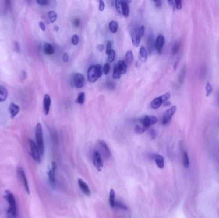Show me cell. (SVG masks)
Here are the masks:
<instances>
[{"label":"cell","instance_id":"obj_31","mask_svg":"<svg viewBox=\"0 0 219 218\" xmlns=\"http://www.w3.org/2000/svg\"><path fill=\"white\" fill-rule=\"evenodd\" d=\"M85 93H83V92L80 93L79 94V95H78V98H77L76 102L78 103H79V104H83L84 102H85Z\"/></svg>","mask_w":219,"mask_h":218},{"label":"cell","instance_id":"obj_1","mask_svg":"<svg viewBox=\"0 0 219 218\" xmlns=\"http://www.w3.org/2000/svg\"><path fill=\"white\" fill-rule=\"evenodd\" d=\"M101 66L99 64L90 66L88 70V73H87V77H88L89 81L92 83H95L97 79L101 76Z\"/></svg>","mask_w":219,"mask_h":218},{"label":"cell","instance_id":"obj_5","mask_svg":"<svg viewBox=\"0 0 219 218\" xmlns=\"http://www.w3.org/2000/svg\"><path fill=\"white\" fill-rule=\"evenodd\" d=\"M93 164L96 167L98 171H101L103 168V160L101 154L97 151H94L92 155Z\"/></svg>","mask_w":219,"mask_h":218},{"label":"cell","instance_id":"obj_24","mask_svg":"<svg viewBox=\"0 0 219 218\" xmlns=\"http://www.w3.org/2000/svg\"><path fill=\"white\" fill-rule=\"evenodd\" d=\"M117 65H118V69H119L121 74H124L126 72L127 65H126V63L125 62V61L120 60L119 61H118Z\"/></svg>","mask_w":219,"mask_h":218},{"label":"cell","instance_id":"obj_17","mask_svg":"<svg viewBox=\"0 0 219 218\" xmlns=\"http://www.w3.org/2000/svg\"><path fill=\"white\" fill-rule=\"evenodd\" d=\"M164 103L163 102L162 99L160 97H156L155 99H154L152 101V102H151V107L153 109H158V108H160L161 106V105Z\"/></svg>","mask_w":219,"mask_h":218},{"label":"cell","instance_id":"obj_38","mask_svg":"<svg viewBox=\"0 0 219 218\" xmlns=\"http://www.w3.org/2000/svg\"><path fill=\"white\" fill-rule=\"evenodd\" d=\"M110 69V67L109 64L106 63L104 65V67H103V72L104 73V74H106H106H108L109 73Z\"/></svg>","mask_w":219,"mask_h":218},{"label":"cell","instance_id":"obj_9","mask_svg":"<svg viewBox=\"0 0 219 218\" xmlns=\"http://www.w3.org/2000/svg\"><path fill=\"white\" fill-rule=\"evenodd\" d=\"M17 173H18L19 177L20 178L21 181L22 182V183H23V185L24 187V189H26V191H27V192L29 194V193H30V189H29L28 180H27V178H26V173H25L24 170L22 168H18Z\"/></svg>","mask_w":219,"mask_h":218},{"label":"cell","instance_id":"obj_49","mask_svg":"<svg viewBox=\"0 0 219 218\" xmlns=\"http://www.w3.org/2000/svg\"><path fill=\"white\" fill-rule=\"evenodd\" d=\"M97 49L100 52H102L104 50V46L103 44H100L97 46Z\"/></svg>","mask_w":219,"mask_h":218},{"label":"cell","instance_id":"obj_33","mask_svg":"<svg viewBox=\"0 0 219 218\" xmlns=\"http://www.w3.org/2000/svg\"><path fill=\"white\" fill-rule=\"evenodd\" d=\"M115 7L117 9V11L118 12V13L119 14H122V3H121V1H119V0H117L115 2Z\"/></svg>","mask_w":219,"mask_h":218},{"label":"cell","instance_id":"obj_44","mask_svg":"<svg viewBox=\"0 0 219 218\" xmlns=\"http://www.w3.org/2000/svg\"><path fill=\"white\" fill-rule=\"evenodd\" d=\"M14 50L16 53H19L20 50H21L19 44V43L17 42L14 43Z\"/></svg>","mask_w":219,"mask_h":218},{"label":"cell","instance_id":"obj_22","mask_svg":"<svg viewBox=\"0 0 219 218\" xmlns=\"http://www.w3.org/2000/svg\"><path fill=\"white\" fill-rule=\"evenodd\" d=\"M109 203L110 206L112 208H114L115 207V193L114 189H111L110 191V195H109Z\"/></svg>","mask_w":219,"mask_h":218},{"label":"cell","instance_id":"obj_43","mask_svg":"<svg viewBox=\"0 0 219 218\" xmlns=\"http://www.w3.org/2000/svg\"><path fill=\"white\" fill-rule=\"evenodd\" d=\"M104 8H105V4H104V3L103 1H102V0H101V1L99 2V11L103 12V11L104 10Z\"/></svg>","mask_w":219,"mask_h":218},{"label":"cell","instance_id":"obj_48","mask_svg":"<svg viewBox=\"0 0 219 218\" xmlns=\"http://www.w3.org/2000/svg\"><path fill=\"white\" fill-rule=\"evenodd\" d=\"M39 26H40L41 29L42 31H45L46 30V26H45L44 23L43 22H39Z\"/></svg>","mask_w":219,"mask_h":218},{"label":"cell","instance_id":"obj_26","mask_svg":"<svg viewBox=\"0 0 219 218\" xmlns=\"http://www.w3.org/2000/svg\"><path fill=\"white\" fill-rule=\"evenodd\" d=\"M48 17L49 22L51 23H53L56 21L57 19V15L56 12L54 11H49L48 13Z\"/></svg>","mask_w":219,"mask_h":218},{"label":"cell","instance_id":"obj_36","mask_svg":"<svg viewBox=\"0 0 219 218\" xmlns=\"http://www.w3.org/2000/svg\"><path fill=\"white\" fill-rule=\"evenodd\" d=\"M162 100H163V102H164V103L166 102L168 99H169V98L171 97V93L169 92H167L166 93H165V94H164L163 95L161 96Z\"/></svg>","mask_w":219,"mask_h":218},{"label":"cell","instance_id":"obj_30","mask_svg":"<svg viewBox=\"0 0 219 218\" xmlns=\"http://www.w3.org/2000/svg\"><path fill=\"white\" fill-rule=\"evenodd\" d=\"M133 60V54L131 51H128L126 54V63L129 64H131V62Z\"/></svg>","mask_w":219,"mask_h":218},{"label":"cell","instance_id":"obj_39","mask_svg":"<svg viewBox=\"0 0 219 218\" xmlns=\"http://www.w3.org/2000/svg\"><path fill=\"white\" fill-rule=\"evenodd\" d=\"M174 2H175V7H176V9L178 10H181V8H182V2L180 1V0H177V1Z\"/></svg>","mask_w":219,"mask_h":218},{"label":"cell","instance_id":"obj_54","mask_svg":"<svg viewBox=\"0 0 219 218\" xmlns=\"http://www.w3.org/2000/svg\"><path fill=\"white\" fill-rule=\"evenodd\" d=\"M54 29H55V30L56 31V32H58V29H59V28H58L57 26H55Z\"/></svg>","mask_w":219,"mask_h":218},{"label":"cell","instance_id":"obj_18","mask_svg":"<svg viewBox=\"0 0 219 218\" xmlns=\"http://www.w3.org/2000/svg\"><path fill=\"white\" fill-rule=\"evenodd\" d=\"M154 159H155L156 164L159 168L162 169V168H164L165 161H164V157L161 156V155H156Z\"/></svg>","mask_w":219,"mask_h":218},{"label":"cell","instance_id":"obj_20","mask_svg":"<svg viewBox=\"0 0 219 218\" xmlns=\"http://www.w3.org/2000/svg\"><path fill=\"white\" fill-rule=\"evenodd\" d=\"M44 51L46 54L51 55L55 53V49L50 43L44 42Z\"/></svg>","mask_w":219,"mask_h":218},{"label":"cell","instance_id":"obj_47","mask_svg":"<svg viewBox=\"0 0 219 218\" xmlns=\"http://www.w3.org/2000/svg\"><path fill=\"white\" fill-rule=\"evenodd\" d=\"M63 60L64 62H67L69 60V54L67 53H64L63 55Z\"/></svg>","mask_w":219,"mask_h":218},{"label":"cell","instance_id":"obj_2","mask_svg":"<svg viewBox=\"0 0 219 218\" xmlns=\"http://www.w3.org/2000/svg\"><path fill=\"white\" fill-rule=\"evenodd\" d=\"M35 137L37 145L39 148V150L41 152V155H44V138H43V131L42 125L40 123L37 124L36 130H35Z\"/></svg>","mask_w":219,"mask_h":218},{"label":"cell","instance_id":"obj_35","mask_svg":"<svg viewBox=\"0 0 219 218\" xmlns=\"http://www.w3.org/2000/svg\"><path fill=\"white\" fill-rule=\"evenodd\" d=\"M206 96L207 97L210 96L211 94V92H212V86H211V85L209 82L206 84Z\"/></svg>","mask_w":219,"mask_h":218},{"label":"cell","instance_id":"obj_11","mask_svg":"<svg viewBox=\"0 0 219 218\" xmlns=\"http://www.w3.org/2000/svg\"><path fill=\"white\" fill-rule=\"evenodd\" d=\"M51 99L50 96L48 94H46L44 98V113L46 115H48L49 113L50 107H51Z\"/></svg>","mask_w":219,"mask_h":218},{"label":"cell","instance_id":"obj_15","mask_svg":"<svg viewBox=\"0 0 219 218\" xmlns=\"http://www.w3.org/2000/svg\"><path fill=\"white\" fill-rule=\"evenodd\" d=\"M164 43H165V38H164V35H158L157 39H156V43H155L156 49L158 51V53L161 52L163 47H164Z\"/></svg>","mask_w":219,"mask_h":218},{"label":"cell","instance_id":"obj_50","mask_svg":"<svg viewBox=\"0 0 219 218\" xmlns=\"http://www.w3.org/2000/svg\"><path fill=\"white\" fill-rule=\"evenodd\" d=\"M149 132L151 133H150V134H151V136L154 138V137H155V136H156V133H155V132H154V130L153 129H151V130H150Z\"/></svg>","mask_w":219,"mask_h":218},{"label":"cell","instance_id":"obj_29","mask_svg":"<svg viewBox=\"0 0 219 218\" xmlns=\"http://www.w3.org/2000/svg\"><path fill=\"white\" fill-rule=\"evenodd\" d=\"M121 72L119 69H118V65H115L114 68V71H113V78L115 79H118L121 78Z\"/></svg>","mask_w":219,"mask_h":218},{"label":"cell","instance_id":"obj_19","mask_svg":"<svg viewBox=\"0 0 219 218\" xmlns=\"http://www.w3.org/2000/svg\"><path fill=\"white\" fill-rule=\"evenodd\" d=\"M131 39H132V42L135 47H138L139 46L141 39L139 35L138 31H135V32L131 34Z\"/></svg>","mask_w":219,"mask_h":218},{"label":"cell","instance_id":"obj_40","mask_svg":"<svg viewBox=\"0 0 219 218\" xmlns=\"http://www.w3.org/2000/svg\"><path fill=\"white\" fill-rule=\"evenodd\" d=\"M115 207H118V208H121V209H124V210H126V209H127V208H126V205H124L122 202H116Z\"/></svg>","mask_w":219,"mask_h":218},{"label":"cell","instance_id":"obj_10","mask_svg":"<svg viewBox=\"0 0 219 218\" xmlns=\"http://www.w3.org/2000/svg\"><path fill=\"white\" fill-rule=\"evenodd\" d=\"M74 83L78 88H81L85 84V78L83 74L76 73L74 76Z\"/></svg>","mask_w":219,"mask_h":218},{"label":"cell","instance_id":"obj_6","mask_svg":"<svg viewBox=\"0 0 219 218\" xmlns=\"http://www.w3.org/2000/svg\"><path fill=\"white\" fill-rule=\"evenodd\" d=\"M139 122L142 123L147 129L150 126H151L154 124L158 122V118L155 116L153 115H146L143 117L141 118L139 120Z\"/></svg>","mask_w":219,"mask_h":218},{"label":"cell","instance_id":"obj_21","mask_svg":"<svg viewBox=\"0 0 219 218\" xmlns=\"http://www.w3.org/2000/svg\"><path fill=\"white\" fill-rule=\"evenodd\" d=\"M146 129L147 128L139 121V122L136 124V126L135 127V133L137 134H142L143 133H144Z\"/></svg>","mask_w":219,"mask_h":218},{"label":"cell","instance_id":"obj_3","mask_svg":"<svg viewBox=\"0 0 219 218\" xmlns=\"http://www.w3.org/2000/svg\"><path fill=\"white\" fill-rule=\"evenodd\" d=\"M6 198L9 204V213L12 217H16L17 216V204L14 195L10 191H7L6 193Z\"/></svg>","mask_w":219,"mask_h":218},{"label":"cell","instance_id":"obj_55","mask_svg":"<svg viewBox=\"0 0 219 218\" xmlns=\"http://www.w3.org/2000/svg\"><path fill=\"white\" fill-rule=\"evenodd\" d=\"M8 218H15V217H12V216H10V217H9Z\"/></svg>","mask_w":219,"mask_h":218},{"label":"cell","instance_id":"obj_51","mask_svg":"<svg viewBox=\"0 0 219 218\" xmlns=\"http://www.w3.org/2000/svg\"><path fill=\"white\" fill-rule=\"evenodd\" d=\"M154 3L156 4V7H161V2H160V1H154Z\"/></svg>","mask_w":219,"mask_h":218},{"label":"cell","instance_id":"obj_7","mask_svg":"<svg viewBox=\"0 0 219 218\" xmlns=\"http://www.w3.org/2000/svg\"><path fill=\"white\" fill-rule=\"evenodd\" d=\"M99 146L100 149L99 154L102 155L101 157H103L104 159H108L110 156V151L106 143L104 141L100 140L99 141Z\"/></svg>","mask_w":219,"mask_h":218},{"label":"cell","instance_id":"obj_14","mask_svg":"<svg viewBox=\"0 0 219 218\" xmlns=\"http://www.w3.org/2000/svg\"><path fill=\"white\" fill-rule=\"evenodd\" d=\"M55 170H56V163L55 162H53L51 170H50L49 171V180L52 185H55L56 184Z\"/></svg>","mask_w":219,"mask_h":218},{"label":"cell","instance_id":"obj_37","mask_svg":"<svg viewBox=\"0 0 219 218\" xmlns=\"http://www.w3.org/2000/svg\"><path fill=\"white\" fill-rule=\"evenodd\" d=\"M72 43L73 45L76 46L77 45L79 42V37L77 35H74L72 37Z\"/></svg>","mask_w":219,"mask_h":218},{"label":"cell","instance_id":"obj_52","mask_svg":"<svg viewBox=\"0 0 219 218\" xmlns=\"http://www.w3.org/2000/svg\"><path fill=\"white\" fill-rule=\"evenodd\" d=\"M74 24L76 26H78L79 25V19H76L74 21Z\"/></svg>","mask_w":219,"mask_h":218},{"label":"cell","instance_id":"obj_41","mask_svg":"<svg viewBox=\"0 0 219 218\" xmlns=\"http://www.w3.org/2000/svg\"><path fill=\"white\" fill-rule=\"evenodd\" d=\"M144 31H145V29H144V26H141L139 30H138V33H139V35L140 37V39H142V37L143 36V34H144Z\"/></svg>","mask_w":219,"mask_h":218},{"label":"cell","instance_id":"obj_8","mask_svg":"<svg viewBox=\"0 0 219 218\" xmlns=\"http://www.w3.org/2000/svg\"><path fill=\"white\" fill-rule=\"evenodd\" d=\"M176 111V107L174 106L171 107V108L168 109L165 112V114L163 116L162 118V124L163 125H166L168 122H170L172 116L175 113V112Z\"/></svg>","mask_w":219,"mask_h":218},{"label":"cell","instance_id":"obj_46","mask_svg":"<svg viewBox=\"0 0 219 218\" xmlns=\"http://www.w3.org/2000/svg\"><path fill=\"white\" fill-rule=\"evenodd\" d=\"M110 50H111V42L110 41H108L107 43V46H106V54H108Z\"/></svg>","mask_w":219,"mask_h":218},{"label":"cell","instance_id":"obj_34","mask_svg":"<svg viewBox=\"0 0 219 218\" xmlns=\"http://www.w3.org/2000/svg\"><path fill=\"white\" fill-rule=\"evenodd\" d=\"M179 47H180V45L178 42H176L174 43L172 46V54H176L178 52L179 49Z\"/></svg>","mask_w":219,"mask_h":218},{"label":"cell","instance_id":"obj_16","mask_svg":"<svg viewBox=\"0 0 219 218\" xmlns=\"http://www.w3.org/2000/svg\"><path fill=\"white\" fill-rule=\"evenodd\" d=\"M9 92L5 86L0 85V102H3L7 100Z\"/></svg>","mask_w":219,"mask_h":218},{"label":"cell","instance_id":"obj_27","mask_svg":"<svg viewBox=\"0 0 219 218\" xmlns=\"http://www.w3.org/2000/svg\"><path fill=\"white\" fill-rule=\"evenodd\" d=\"M183 166L188 168L190 166V160L189 157V155H188L186 152H183Z\"/></svg>","mask_w":219,"mask_h":218},{"label":"cell","instance_id":"obj_4","mask_svg":"<svg viewBox=\"0 0 219 218\" xmlns=\"http://www.w3.org/2000/svg\"><path fill=\"white\" fill-rule=\"evenodd\" d=\"M28 143H29V147H30L31 156L32 157V158L35 161L39 163L41 159V154L39 150L38 147H37V144H35V143L32 140H29Z\"/></svg>","mask_w":219,"mask_h":218},{"label":"cell","instance_id":"obj_25","mask_svg":"<svg viewBox=\"0 0 219 218\" xmlns=\"http://www.w3.org/2000/svg\"><path fill=\"white\" fill-rule=\"evenodd\" d=\"M122 3V14L124 17H127L129 15V7L128 3L126 1H121Z\"/></svg>","mask_w":219,"mask_h":218},{"label":"cell","instance_id":"obj_32","mask_svg":"<svg viewBox=\"0 0 219 218\" xmlns=\"http://www.w3.org/2000/svg\"><path fill=\"white\" fill-rule=\"evenodd\" d=\"M107 54H108V61L110 62L113 61L114 60V59H115V53L114 50H113V49H111V50H110V52Z\"/></svg>","mask_w":219,"mask_h":218},{"label":"cell","instance_id":"obj_12","mask_svg":"<svg viewBox=\"0 0 219 218\" xmlns=\"http://www.w3.org/2000/svg\"><path fill=\"white\" fill-rule=\"evenodd\" d=\"M78 185L79 186V188L81 189V190L83 191V192L84 193V194L87 196H90V194H91V192H90V189L89 188V185L87 184L86 182H85L83 180L81 179H79L78 180Z\"/></svg>","mask_w":219,"mask_h":218},{"label":"cell","instance_id":"obj_45","mask_svg":"<svg viewBox=\"0 0 219 218\" xmlns=\"http://www.w3.org/2000/svg\"><path fill=\"white\" fill-rule=\"evenodd\" d=\"M106 86L108 87V88L110 90H114L115 88V85L114 83H112L111 81H110L106 85Z\"/></svg>","mask_w":219,"mask_h":218},{"label":"cell","instance_id":"obj_13","mask_svg":"<svg viewBox=\"0 0 219 218\" xmlns=\"http://www.w3.org/2000/svg\"><path fill=\"white\" fill-rule=\"evenodd\" d=\"M20 111V107L14 103H10L9 106V111L12 118H14L19 113Z\"/></svg>","mask_w":219,"mask_h":218},{"label":"cell","instance_id":"obj_23","mask_svg":"<svg viewBox=\"0 0 219 218\" xmlns=\"http://www.w3.org/2000/svg\"><path fill=\"white\" fill-rule=\"evenodd\" d=\"M147 52L146 51V49L144 47H142L140 49V52H139V58L140 60L143 61V62H146L147 61Z\"/></svg>","mask_w":219,"mask_h":218},{"label":"cell","instance_id":"obj_42","mask_svg":"<svg viewBox=\"0 0 219 218\" xmlns=\"http://www.w3.org/2000/svg\"><path fill=\"white\" fill-rule=\"evenodd\" d=\"M37 3L42 6H46L49 4V2L46 1V0H37Z\"/></svg>","mask_w":219,"mask_h":218},{"label":"cell","instance_id":"obj_28","mask_svg":"<svg viewBox=\"0 0 219 218\" xmlns=\"http://www.w3.org/2000/svg\"><path fill=\"white\" fill-rule=\"evenodd\" d=\"M109 27L111 32L115 33L117 32V31L118 29V24L117 22L114 21H111L109 24Z\"/></svg>","mask_w":219,"mask_h":218},{"label":"cell","instance_id":"obj_53","mask_svg":"<svg viewBox=\"0 0 219 218\" xmlns=\"http://www.w3.org/2000/svg\"><path fill=\"white\" fill-rule=\"evenodd\" d=\"M168 3L170 5V6L171 7L174 8V6H175V2H174L173 1H168Z\"/></svg>","mask_w":219,"mask_h":218}]
</instances>
